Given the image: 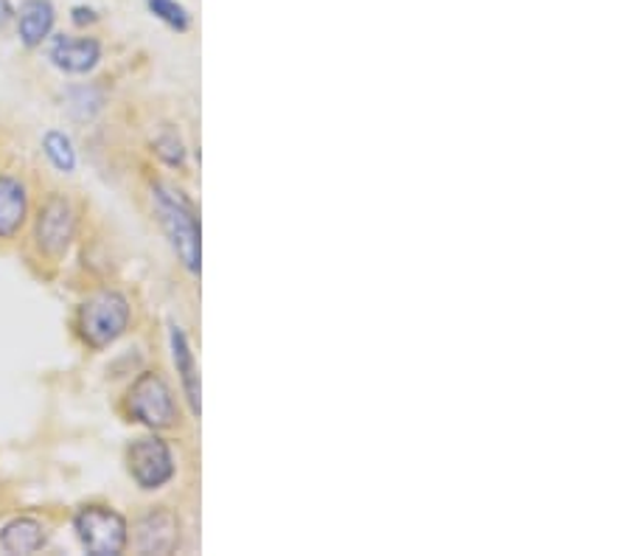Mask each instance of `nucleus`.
Here are the masks:
<instances>
[{
	"instance_id": "1",
	"label": "nucleus",
	"mask_w": 631,
	"mask_h": 556,
	"mask_svg": "<svg viewBox=\"0 0 631 556\" xmlns=\"http://www.w3.org/2000/svg\"><path fill=\"white\" fill-rule=\"evenodd\" d=\"M153 202L158 211V220L175 248L177 259L191 275L200 273L202 267V242H200V217H197L194 202L186 197V191L175 186L155 183Z\"/></svg>"
},
{
	"instance_id": "8",
	"label": "nucleus",
	"mask_w": 631,
	"mask_h": 556,
	"mask_svg": "<svg viewBox=\"0 0 631 556\" xmlns=\"http://www.w3.org/2000/svg\"><path fill=\"white\" fill-rule=\"evenodd\" d=\"M18 20V38L25 49H40L54 34L56 7L54 0H23L14 12Z\"/></svg>"
},
{
	"instance_id": "10",
	"label": "nucleus",
	"mask_w": 631,
	"mask_h": 556,
	"mask_svg": "<svg viewBox=\"0 0 631 556\" xmlns=\"http://www.w3.org/2000/svg\"><path fill=\"white\" fill-rule=\"evenodd\" d=\"M169 346H171V360H175L177 374H180L182 391H186V399H189L191 413L200 416L202 405H200V368H197V357L191 352V343L186 337V332L177 324L169 326Z\"/></svg>"
},
{
	"instance_id": "5",
	"label": "nucleus",
	"mask_w": 631,
	"mask_h": 556,
	"mask_svg": "<svg viewBox=\"0 0 631 556\" xmlns=\"http://www.w3.org/2000/svg\"><path fill=\"white\" fill-rule=\"evenodd\" d=\"M127 470L129 478L138 483V490L144 492H158L164 490L166 483H171L177 466L175 455H171L169 441L160 436H144L135 439L127 447Z\"/></svg>"
},
{
	"instance_id": "6",
	"label": "nucleus",
	"mask_w": 631,
	"mask_h": 556,
	"mask_svg": "<svg viewBox=\"0 0 631 556\" xmlns=\"http://www.w3.org/2000/svg\"><path fill=\"white\" fill-rule=\"evenodd\" d=\"M73 233H76V214H73V206L62 195H51L43 202L40 214H36V245L45 256L62 259L67 253L73 242Z\"/></svg>"
},
{
	"instance_id": "15",
	"label": "nucleus",
	"mask_w": 631,
	"mask_h": 556,
	"mask_svg": "<svg viewBox=\"0 0 631 556\" xmlns=\"http://www.w3.org/2000/svg\"><path fill=\"white\" fill-rule=\"evenodd\" d=\"M67 107H71V113L80 118V122H91L104 107V93L93 85L71 87V93H67Z\"/></svg>"
},
{
	"instance_id": "18",
	"label": "nucleus",
	"mask_w": 631,
	"mask_h": 556,
	"mask_svg": "<svg viewBox=\"0 0 631 556\" xmlns=\"http://www.w3.org/2000/svg\"><path fill=\"white\" fill-rule=\"evenodd\" d=\"M14 18L12 0H0V25H7Z\"/></svg>"
},
{
	"instance_id": "7",
	"label": "nucleus",
	"mask_w": 631,
	"mask_h": 556,
	"mask_svg": "<svg viewBox=\"0 0 631 556\" xmlns=\"http://www.w3.org/2000/svg\"><path fill=\"white\" fill-rule=\"evenodd\" d=\"M49 49L51 65L60 67L62 74L85 76L102 62V40L98 38H76V34H54Z\"/></svg>"
},
{
	"instance_id": "11",
	"label": "nucleus",
	"mask_w": 631,
	"mask_h": 556,
	"mask_svg": "<svg viewBox=\"0 0 631 556\" xmlns=\"http://www.w3.org/2000/svg\"><path fill=\"white\" fill-rule=\"evenodd\" d=\"M29 217V191L12 175H0V239L18 237Z\"/></svg>"
},
{
	"instance_id": "17",
	"label": "nucleus",
	"mask_w": 631,
	"mask_h": 556,
	"mask_svg": "<svg viewBox=\"0 0 631 556\" xmlns=\"http://www.w3.org/2000/svg\"><path fill=\"white\" fill-rule=\"evenodd\" d=\"M71 20H73V25L87 29V25L98 23V12L93 7H85V3H80V7L71 9Z\"/></svg>"
},
{
	"instance_id": "16",
	"label": "nucleus",
	"mask_w": 631,
	"mask_h": 556,
	"mask_svg": "<svg viewBox=\"0 0 631 556\" xmlns=\"http://www.w3.org/2000/svg\"><path fill=\"white\" fill-rule=\"evenodd\" d=\"M155 155H158L166 166H171V169H180V166L186 164V144H182V138L175 129H166V133H160L158 138H155Z\"/></svg>"
},
{
	"instance_id": "2",
	"label": "nucleus",
	"mask_w": 631,
	"mask_h": 556,
	"mask_svg": "<svg viewBox=\"0 0 631 556\" xmlns=\"http://www.w3.org/2000/svg\"><path fill=\"white\" fill-rule=\"evenodd\" d=\"M133 306L118 290H98L80 306V337L91 349H107L129 329Z\"/></svg>"
},
{
	"instance_id": "9",
	"label": "nucleus",
	"mask_w": 631,
	"mask_h": 556,
	"mask_svg": "<svg viewBox=\"0 0 631 556\" xmlns=\"http://www.w3.org/2000/svg\"><path fill=\"white\" fill-rule=\"evenodd\" d=\"M135 545L140 554H171L177 545V517L169 508H153L140 517Z\"/></svg>"
},
{
	"instance_id": "12",
	"label": "nucleus",
	"mask_w": 631,
	"mask_h": 556,
	"mask_svg": "<svg viewBox=\"0 0 631 556\" xmlns=\"http://www.w3.org/2000/svg\"><path fill=\"white\" fill-rule=\"evenodd\" d=\"M45 543H49L45 526L34 517H14L0 528V548L7 554H36L40 548H45Z\"/></svg>"
},
{
	"instance_id": "14",
	"label": "nucleus",
	"mask_w": 631,
	"mask_h": 556,
	"mask_svg": "<svg viewBox=\"0 0 631 556\" xmlns=\"http://www.w3.org/2000/svg\"><path fill=\"white\" fill-rule=\"evenodd\" d=\"M144 3L155 20L169 25L177 34H186L191 29V12L182 3H177V0H144Z\"/></svg>"
},
{
	"instance_id": "4",
	"label": "nucleus",
	"mask_w": 631,
	"mask_h": 556,
	"mask_svg": "<svg viewBox=\"0 0 631 556\" xmlns=\"http://www.w3.org/2000/svg\"><path fill=\"white\" fill-rule=\"evenodd\" d=\"M127 413L149 430L175 428L177 402L169 382L158 371H144L127 391Z\"/></svg>"
},
{
	"instance_id": "3",
	"label": "nucleus",
	"mask_w": 631,
	"mask_h": 556,
	"mask_svg": "<svg viewBox=\"0 0 631 556\" xmlns=\"http://www.w3.org/2000/svg\"><path fill=\"white\" fill-rule=\"evenodd\" d=\"M73 532L91 556H118L129 545V526L124 514L98 503L82 506L73 514Z\"/></svg>"
},
{
	"instance_id": "13",
	"label": "nucleus",
	"mask_w": 631,
	"mask_h": 556,
	"mask_svg": "<svg viewBox=\"0 0 631 556\" xmlns=\"http://www.w3.org/2000/svg\"><path fill=\"white\" fill-rule=\"evenodd\" d=\"M43 153L51 160L56 171L62 175H73L76 171V149H73L71 135L62 133V129H49L43 135Z\"/></svg>"
}]
</instances>
